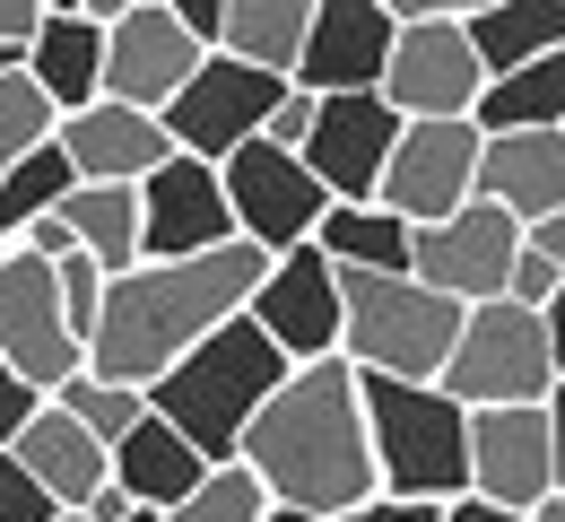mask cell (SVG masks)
Instances as JSON below:
<instances>
[{
  "label": "cell",
  "instance_id": "6da1fadb",
  "mask_svg": "<svg viewBox=\"0 0 565 522\" xmlns=\"http://www.w3.org/2000/svg\"><path fill=\"white\" fill-rule=\"evenodd\" d=\"M270 253L253 235L210 244V253H183V262H131L105 279V313H96V340H87V366L122 374V383H157L192 340H210L226 313H244L262 288Z\"/></svg>",
  "mask_w": 565,
  "mask_h": 522
},
{
  "label": "cell",
  "instance_id": "7a4b0ae2",
  "mask_svg": "<svg viewBox=\"0 0 565 522\" xmlns=\"http://www.w3.org/2000/svg\"><path fill=\"white\" fill-rule=\"evenodd\" d=\"M244 461L270 479L279 505L305 514H349L383 488L374 470V436H365V401H356V358H313L287 366V383L262 401V418L244 427Z\"/></svg>",
  "mask_w": 565,
  "mask_h": 522
},
{
  "label": "cell",
  "instance_id": "3957f363",
  "mask_svg": "<svg viewBox=\"0 0 565 522\" xmlns=\"http://www.w3.org/2000/svg\"><path fill=\"white\" fill-rule=\"evenodd\" d=\"M279 383H287V349L253 322V305H244V313H226L210 340H192L174 366L157 374V383H148V401H157L192 445L210 452V461H226Z\"/></svg>",
  "mask_w": 565,
  "mask_h": 522
},
{
  "label": "cell",
  "instance_id": "277c9868",
  "mask_svg": "<svg viewBox=\"0 0 565 522\" xmlns=\"http://www.w3.org/2000/svg\"><path fill=\"white\" fill-rule=\"evenodd\" d=\"M374 470L392 497H461L470 488V401H452L435 374H374L356 366Z\"/></svg>",
  "mask_w": 565,
  "mask_h": 522
},
{
  "label": "cell",
  "instance_id": "5b68a950",
  "mask_svg": "<svg viewBox=\"0 0 565 522\" xmlns=\"http://www.w3.org/2000/svg\"><path fill=\"white\" fill-rule=\"evenodd\" d=\"M340 297H349L340 349L374 374H444L461 313H470L461 297L426 288L418 270H340Z\"/></svg>",
  "mask_w": 565,
  "mask_h": 522
},
{
  "label": "cell",
  "instance_id": "8992f818",
  "mask_svg": "<svg viewBox=\"0 0 565 522\" xmlns=\"http://www.w3.org/2000/svg\"><path fill=\"white\" fill-rule=\"evenodd\" d=\"M452 401L488 409V401H548L557 392V349H548V313L522 297H488L461 313V340L435 374Z\"/></svg>",
  "mask_w": 565,
  "mask_h": 522
},
{
  "label": "cell",
  "instance_id": "52a82bcc",
  "mask_svg": "<svg viewBox=\"0 0 565 522\" xmlns=\"http://www.w3.org/2000/svg\"><path fill=\"white\" fill-rule=\"evenodd\" d=\"M0 358L26 374V383H44V392H62L87 366V340H78L71 305H62V270L35 244H9L0 253Z\"/></svg>",
  "mask_w": 565,
  "mask_h": 522
},
{
  "label": "cell",
  "instance_id": "ba28073f",
  "mask_svg": "<svg viewBox=\"0 0 565 522\" xmlns=\"http://www.w3.org/2000/svg\"><path fill=\"white\" fill-rule=\"evenodd\" d=\"M279 96H287V71L210 44L201 71L174 87L166 131H174V149H192V157H226V149H244L253 131H270V105H279Z\"/></svg>",
  "mask_w": 565,
  "mask_h": 522
},
{
  "label": "cell",
  "instance_id": "9c48e42d",
  "mask_svg": "<svg viewBox=\"0 0 565 522\" xmlns=\"http://www.w3.org/2000/svg\"><path fill=\"white\" fill-rule=\"evenodd\" d=\"M217 174H226L235 226H244L262 253L313 244V226H322V210H331V183H322L296 149H279L270 131H253L244 149H226V157H217Z\"/></svg>",
  "mask_w": 565,
  "mask_h": 522
},
{
  "label": "cell",
  "instance_id": "30bf717a",
  "mask_svg": "<svg viewBox=\"0 0 565 522\" xmlns=\"http://www.w3.org/2000/svg\"><path fill=\"white\" fill-rule=\"evenodd\" d=\"M479 149H488L479 114H409L401 140H392L383 183H374V201H392L409 226L444 219V210H461L479 192Z\"/></svg>",
  "mask_w": 565,
  "mask_h": 522
},
{
  "label": "cell",
  "instance_id": "8fae6325",
  "mask_svg": "<svg viewBox=\"0 0 565 522\" xmlns=\"http://www.w3.org/2000/svg\"><path fill=\"white\" fill-rule=\"evenodd\" d=\"M522 235H531V226L513 219L504 201L470 192L461 210H444V219H426V226H418V244H409V270H418L426 288L461 297V305H488V297H504V279H513V253H522Z\"/></svg>",
  "mask_w": 565,
  "mask_h": 522
},
{
  "label": "cell",
  "instance_id": "7c38bea8",
  "mask_svg": "<svg viewBox=\"0 0 565 522\" xmlns=\"http://www.w3.org/2000/svg\"><path fill=\"white\" fill-rule=\"evenodd\" d=\"M253 322L287 349V366L340 358V331H349L340 262H331L322 244H287V253H270V270H262V288H253Z\"/></svg>",
  "mask_w": 565,
  "mask_h": 522
},
{
  "label": "cell",
  "instance_id": "4fadbf2b",
  "mask_svg": "<svg viewBox=\"0 0 565 522\" xmlns=\"http://www.w3.org/2000/svg\"><path fill=\"white\" fill-rule=\"evenodd\" d=\"M235 201H226V174L217 157L174 149L157 174H140V262H183V253H210L235 244Z\"/></svg>",
  "mask_w": 565,
  "mask_h": 522
},
{
  "label": "cell",
  "instance_id": "5bb4252c",
  "mask_svg": "<svg viewBox=\"0 0 565 522\" xmlns=\"http://www.w3.org/2000/svg\"><path fill=\"white\" fill-rule=\"evenodd\" d=\"M383 96L401 114H479L488 62L470 44V18H401L392 62H383Z\"/></svg>",
  "mask_w": 565,
  "mask_h": 522
},
{
  "label": "cell",
  "instance_id": "9a60e30c",
  "mask_svg": "<svg viewBox=\"0 0 565 522\" xmlns=\"http://www.w3.org/2000/svg\"><path fill=\"white\" fill-rule=\"evenodd\" d=\"M401 122H409V114H401L383 87H340V96H313V131H305L296 157L331 183V201H374Z\"/></svg>",
  "mask_w": 565,
  "mask_h": 522
},
{
  "label": "cell",
  "instance_id": "2e32d148",
  "mask_svg": "<svg viewBox=\"0 0 565 522\" xmlns=\"http://www.w3.org/2000/svg\"><path fill=\"white\" fill-rule=\"evenodd\" d=\"M470 488L531 514L548 488H557V427H548V401H488L470 409Z\"/></svg>",
  "mask_w": 565,
  "mask_h": 522
},
{
  "label": "cell",
  "instance_id": "e0dca14e",
  "mask_svg": "<svg viewBox=\"0 0 565 522\" xmlns=\"http://www.w3.org/2000/svg\"><path fill=\"white\" fill-rule=\"evenodd\" d=\"M201 53H210V35H192L166 0H140V9H122V18L105 26V96L166 114L174 87L201 71Z\"/></svg>",
  "mask_w": 565,
  "mask_h": 522
},
{
  "label": "cell",
  "instance_id": "ac0fdd59",
  "mask_svg": "<svg viewBox=\"0 0 565 522\" xmlns=\"http://www.w3.org/2000/svg\"><path fill=\"white\" fill-rule=\"evenodd\" d=\"M392 35L401 18L383 0H313V26L296 44V87L313 96H340V87H383V62H392Z\"/></svg>",
  "mask_w": 565,
  "mask_h": 522
},
{
  "label": "cell",
  "instance_id": "d6986e66",
  "mask_svg": "<svg viewBox=\"0 0 565 522\" xmlns=\"http://www.w3.org/2000/svg\"><path fill=\"white\" fill-rule=\"evenodd\" d=\"M62 149H71L78 183H140V174H157V166L174 157V131H166L157 105L96 96V105L62 114Z\"/></svg>",
  "mask_w": 565,
  "mask_h": 522
},
{
  "label": "cell",
  "instance_id": "ffe728a7",
  "mask_svg": "<svg viewBox=\"0 0 565 522\" xmlns=\"http://www.w3.org/2000/svg\"><path fill=\"white\" fill-rule=\"evenodd\" d=\"M479 192L504 201L522 226L565 210V122H531V131H488L479 149Z\"/></svg>",
  "mask_w": 565,
  "mask_h": 522
},
{
  "label": "cell",
  "instance_id": "44dd1931",
  "mask_svg": "<svg viewBox=\"0 0 565 522\" xmlns=\"http://www.w3.org/2000/svg\"><path fill=\"white\" fill-rule=\"evenodd\" d=\"M9 452H18L44 488H53V505H87V497L114 479V445H105L87 418H71L53 392H44V409L18 427V445H9Z\"/></svg>",
  "mask_w": 565,
  "mask_h": 522
},
{
  "label": "cell",
  "instance_id": "7402d4cb",
  "mask_svg": "<svg viewBox=\"0 0 565 522\" xmlns=\"http://www.w3.org/2000/svg\"><path fill=\"white\" fill-rule=\"evenodd\" d=\"M26 71L35 87L78 114V105H96L105 96V18H87V9H44V26L26 35Z\"/></svg>",
  "mask_w": 565,
  "mask_h": 522
},
{
  "label": "cell",
  "instance_id": "603a6c76",
  "mask_svg": "<svg viewBox=\"0 0 565 522\" xmlns=\"http://www.w3.org/2000/svg\"><path fill=\"white\" fill-rule=\"evenodd\" d=\"M201 470H210V452L192 445V436H183V427H174L157 401H148L140 427L114 445V479H122L140 505H183V497L201 488Z\"/></svg>",
  "mask_w": 565,
  "mask_h": 522
},
{
  "label": "cell",
  "instance_id": "cb8c5ba5",
  "mask_svg": "<svg viewBox=\"0 0 565 522\" xmlns=\"http://www.w3.org/2000/svg\"><path fill=\"white\" fill-rule=\"evenodd\" d=\"M313 244H322L340 270H409L418 226L401 219L392 201H331V210H322V226H313Z\"/></svg>",
  "mask_w": 565,
  "mask_h": 522
},
{
  "label": "cell",
  "instance_id": "d4e9b609",
  "mask_svg": "<svg viewBox=\"0 0 565 522\" xmlns=\"http://www.w3.org/2000/svg\"><path fill=\"white\" fill-rule=\"evenodd\" d=\"M531 122H565V44L495 71L479 96V131H531Z\"/></svg>",
  "mask_w": 565,
  "mask_h": 522
},
{
  "label": "cell",
  "instance_id": "484cf974",
  "mask_svg": "<svg viewBox=\"0 0 565 522\" xmlns=\"http://www.w3.org/2000/svg\"><path fill=\"white\" fill-rule=\"evenodd\" d=\"M470 44H479L488 78L513 71V62L565 44V0H488V9H470Z\"/></svg>",
  "mask_w": 565,
  "mask_h": 522
},
{
  "label": "cell",
  "instance_id": "4316f807",
  "mask_svg": "<svg viewBox=\"0 0 565 522\" xmlns=\"http://www.w3.org/2000/svg\"><path fill=\"white\" fill-rule=\"evenodd\" d=\"M62 219L78 226V244L105 270H131L140 262V183H71Z\"/></svg>",
  "mask_w": 565,
  "mask_h": 522
},
{
  "label": "cell",
  "instance_id": "83f0119b",
  "mask_svg": "<svg viewBox=\"0 0 565 522\" xmlns=\"http://www.w3.org/2000/svg\"><path fill=\"white\" fill-rule=\"evenodd\" d=\"M313 26V0H226V26L217 44L244 53V62H270V71H296V44Z\"/></svg>",
  "mask_w": 565,
  "mask_h": 522
},
{
  "label": "cell",
  "instance_id": "f1b7e54d",
  "mask_svg": "<svg viewBox=\"0 0 565 522\" xmlns=\"http://www.w3.org/2000/svg\"><path fill=\"white\" fill-rule=\"evenodd\" d=\"M71 183H78V166H71V149H62V131H53L44 149H26L9 174H0V235L18 244L44 210H62V201H71Z\"/></svg>",
  "mask_w": 565,
  "mask_h": 522
},
{
  "label": "cell",
  "instance_id": "f546056e",
  "mask_svg": "<svg viewBox=\"0 0 565 522\" xmlns=\"http://www.w3.org/2000/svg\"><path fill=\"white\" fill-rule=\"evenodd\" d=\"M270 505H279L270 479H262L244 452H226V461L201 470V488H192L183 505H166V514H174V522H270Z\"/></svg>",
  "mask_w": 565,
  "mask_h": 522
},
{
  "label": "cell",
  "instance_id": "4dcf8cb0",
  "mask_svg": "<svg viewBox=\"0 0 565 522\" xmlns=\"http://www.w3.org/2000/svg\"><path fill=\"white\" fill-rule=\"evenodd\" d=\"M53 131H62V105H53L44 87H35L26 53H18V62L0 71V174H9V166H18L26 149H44Z\"/></svg>",
  "mask_w": 565,
  "mask_h": 522
},
{
  "label": "cell",
  "instance_id": "1f68e13d",
  "mask_svg": "<svg viewBox=\"0 0 565 522\" xmlns=\"http://www.w3.org/2000/svg\"><path fill=\"white\" fill-rule=\"evenodd\" d=\"M53 401H62L71 418H87L105 445H122V436H131V427L148 418V383H122V374H96V366H78L71 383L53 392Z\"/></svg>",
  "mask_w": 565,
  "mask_h": 522
},
{
  "label": "cell",
  "instance_id": "d6a6232c",
  "mask_svg": "<svg viewBox=\"0 0 565 522\" xmlns=\"http://www.w3.org/2000/svg\"><path fill=\"white\" fill-rule=\"evenodd\" d=\"M53 270H62V305H71L78 340H96V313H105V279H114V270H105V262H96L87 244H78V253H62Z\"/></svg>",
  "mask_w": 565,
  "mask_h": 522
},
{
  "label": "cell",
  "instance_id": "836d02e7",
  "mask_svg": "<svg viewBox=\"0 0 565 522\" xmlns=\"http://www.w3.org/2000/svg\"><path fill=\"white\" fill-rule=\"evenodd\" d=\"M53 514H62V505H53V488H44V479H35L9 445H0V522H53Z\"/></svg>",
  "mask_w": 565,
  "mask_h": 522
},
{
  "label": "cell",
  "instance_id": "e575fe53",
  "mask_svg": "<svg viewBox=\"0 0 565 522\" xmlns=\"http://www.w3.org/2000/svg\"><path fill=\"white\" fill-rule=\"evenodd\" d=\"M565 288V262L540 244V235H522V253H513V279H504V297H522V305H548Z\"/></svg>",
  "mask_w": 565,
  "mask_h": 522
},
{
  "label": "cell",
  "instance_id": "d590c367",
  "mask_svg": "<svg viewBox=\"0 0 565 522\" xmlns=\"http://www.w3.org/2000/svg\"><path fill=\"white\" fill-rule=\"evenodd\" d=\"M331 522H444V505H435V497H392V488H374L365 505H349V514H331Z\"/></svg>",
  "mask_w": 565,
  "mask_h": 522
},
{
  "label": "cell",
  "instance_id": "8d00e7d4",
  "mask_svg": "<svg viewBox=\"0 0 565 522\" xmlns=\"http://www.w3.org/2000/svg\"><path fill=\"white\" fill-rule=\"evenodd\" d=\"M44 409V383H26V374L0 358V445H18V427Z\"/></svg>",
  "mask_w": 565,
  "mask_h": 522
},
{
  "label": "cell",
  "instance_id": "74e56055",
  "mask_svg": "<svg viewBox=\"0 0 565 522\" xmlns=\"http://www.w3.org/2000/svg\"><path fill=\"white\" fill-rule=\"evenodd\" d=\"M305 131H313V87L287 78V96L270 105V140H279V149H305Z\"/></svg>",
  "mask_w": 565,
  "mask_h": 522
},
{
  "label": "cell",
  "instance_id": "f35d334b",
  "mask_svg": "<svg viewBox=\"0 0 565 522\" xmlns=\"http://www.w3.org/2000/svg\"><path fill=\"white\" fill-rule=\"evenodd\" d=\"M18 244H35V253H44V262H62V253H78V226L62 219V210H44V219L26 226V235H18Z\"/></svg>",
  "mask_w": 565,
  "mask_h": 522
},
{
  "label": "cell",
  "instance_id": "ab89813d",
  "mask_svg": "<svg viewBox=\"0 0 565 522\" xmlns=\"http://www.w3.org/2000/svg\"><path fill=\"white\" fill-rule=\"evenodd\" d=\"M44 9H53V0H0V44H18V53H26V35L44 26Z\"/></svg>",
  "mask_w": 565,
  "mask_h": 522
},
{
  "label": "cell",
  "instance_id": "60d3db41",
  "mask_svg": "<svg viewBox=\"0 0 565 522\" xmlns=\"http://www.w3.org/2000/svg\"><path fill=\"white\" fill-rule=\"evenodd\" d=\"M444 522H522V514L495 505V497H479V488H461V497H444Z\"/></svg>",
  "mask_w": 565,
  "mask_h": 522
},
{
  "label": "cell",
  "instance_id": "b9f144b4",
  "mask_svg": "<svg viewBox=\"0 0 565 522\" xmlns=\"http://www.w3.org/2000/svg\"><path fill=\"white\" fill-rule=\"evenodd\" d=\"M131 505H140V497H131L122 479H105V488H96V497H87L78 514H87V522H122V514H131Z\"/></svg>",
  "mask_w": 565,
  "mask_h": 522
},
{
  "label": "cell",
  "instance_id": "7bdbcfd3",
  "mask_svg": "<svg viewBox=\"0 0 565 522\" xmlns=\"http://www.w3.org/2000/svg\"><path fill=\"white\" fill-rule=\"evenodd\" d=\"M166 9H174L192 35H210V44H217V26H226V0H166Z\"/></svg>",
  "mask_w": 565,
  "mask_h": 522
},
{
  "label": "cell",
  "instance_id": "ee69618b",
  "mask_svg": "<svg viewBox=\"0 0 565 522\" xmlns=\"http://www.w3.org/2000/svg\"><path fill=\"white\" fill-rule=\"evenodd\" d=\"M392 18H470V9H488V0H383Z\"/></svg>",
  "mask_w": 565,
  "mask_h": 522
},
{
  "label": "cell",
  "instance_id": "f6af8a7d",
  "mask_svg": "<svg viewBox=\"0 0 565 522\" xmlns=\"http://www.w3.org/2000/svg\"><path fill=\"white\" fill-rule=\"evenodd\" d=\"M540 313H548V349H557V374H565V288L540 305Z\"/></svg>",
  "mask_w": 565,
  "mask_h": 522
},
{
  "label": "cell",
  "instance_id": "bcb514c9",
  "mask_svg": "<svg viewBox=\"0 0 565 522\" xmlns=\"http://www.w3.org/2000/svg\"><path fill=\"white\" fill-rule=\"evenodd\" d=\"M548 427H557V488H565V374H557V392H548Z\"/></svg>",
  "mask_w": 565,
  "mask_h": 522
},
{
  "label": "cell",
  "instance_id": "7dc6e473",
  "mask_svg": "<svg viewBox=\"0 0 565 522\" xmlns=\"http://www.w3.org/2000/svg\"><path fill=\"white\" fill-rule=\"evenodd\" d=\"M522 522H565V488H548V497H540V505H531Z\"/></svg>",
  "mask_w": 565,
  "mask_h": 522
},
{
  "label": "cell",
  "instance_id": "c3c4849f",
  "mask_svg": "<svg viewBox=\"0 0 565 522\" xmlns=\"http://www.w3.org/2000/svg\"><path fill=\"white\" fill-rule=\"evenodd\" d=\"M531 235H540V244H548V253H557V262H565V210H557V219H540V226H531Z\"/></svg>",
  "mask_w": 565,
  "mask_h": 522
},
{
  "label": "cell",
  "instance_id": "681fc988",
  "mask_svg": "<svg viewBox=\"0 0 565 522\" xmlns=\"http://www.w3.org/2000/svg\"><path fill=\"white\" fill-rule=\"evenodd\" d=\"M78 9H87V18H105V26H114V18H122V9H140V0H78Z\"/></svg>",
  "mask_w": 565,
  "mask_h": 522
},
{
  "label": "cell",
  "instance_id": "f907efd6",
  "mask_svg": "<svg viewBox=\"0 0 565 522\" xmlns=\"http://www.w3.org/2000/svg\"><path fill=\"white\" fill-rule=\"evenodd\" d=\"M270 522H331V514H305V505H270Z\"/></svg>",
  "mask_w": 565,
  "mask_h": 522
},
{
  "label": "cell",
  "instance_id": "816d5d0a",
  "mask_svg": "<svg viewBox=\"0 0 565 522\" xmlns=\"http://www.w3.org/2000/svg\"><path fill=\"white\" fill-rule=\"evenodd\" d=\"M122 522H174V514H166V505H131Z\"/></svg>",
  "mask_w": 565,
  "mask_h": 522
},
{
  "label": "cell",
  "instance_id": "f5cc1de1",
  "mask_svg": "<svg viewBox=\"0 0 565 522\" xmlns=\"http://www.w3.org/2000/svg\"><path fill=\"white\" fill-rule=\"evenodd\" d=\"M53 522H87V514H78V505H62V514H53Z\"/></svg>",
  "mask_w": 565,
  "mask_h": 522
},
{
  "label": "cell",
  "instance_id": "db71d44e",
  "mask_svg": "<svg viewBox=\"0 0 565 522\" xmlns=\"http://www.w3.org/2000/svg\"><path fill=\"white\" fill-rule=\"evenodd\" d=\"M9 62H18V44H0V71H9Z\"/></svg>",
  "mask_w": 565,
  "mask_h": 522
},
{
  "label": "cell",
  "instance_id": "11a10c76",
  "mask_svg": "<svg viewBox=\"0 0 565 522\" xmlns=\"http://www.w3.org/2000/svg\"><path fill=\"white\" fill-rule=\"evenodd\" d=\"M53 9H78V0H53Z\"/></svg>",
  "mask_w": 565,
  "mask_h": 522
},
{
  "label": "cell",
  "instance_id": "9f6ffc18",
  "mask_svg": "<svg viewBox=\"0 0 565 522\" xmlns=\"http://www.w3.org/2000/svg\"><path fill=\"white\" fill-rule=\"evenodd\" d=\"M0 253H9V235H0Z\"/></svg>",
  "mask_w": 565,
  "mask_h": 522
}]
</instances>
